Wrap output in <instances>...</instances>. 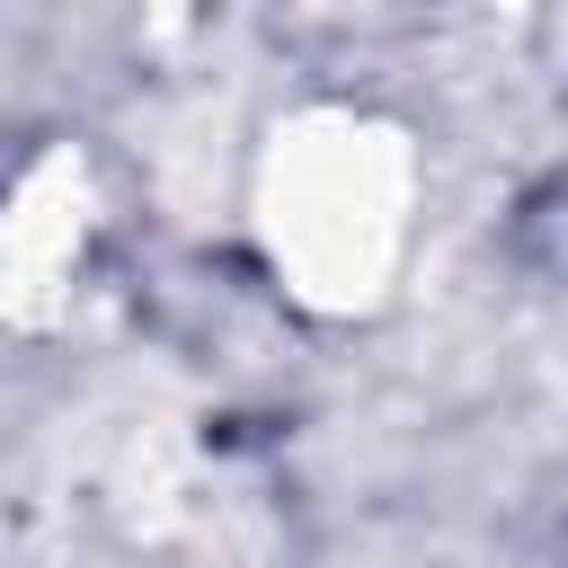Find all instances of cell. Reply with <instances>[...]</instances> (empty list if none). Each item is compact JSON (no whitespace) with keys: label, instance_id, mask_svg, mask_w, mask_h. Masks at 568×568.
Here are the masks:
<instances>
[{"label":"cell","instance_id":"obj_1","mask_svg":"<svg viewBox=\"0 0 568 568\" xmlns=\"http://www.w3.org/2000/svg\"><path fill=\"white\" fill-rule=\"evenodd\" d=\"M328 151H302L284 195H275V257H293L320 302H364L382 293L390 257H399V160L382 151V133H320Z\"/></svg>","mask_w":568,"mask_h":568}]
</instances>
